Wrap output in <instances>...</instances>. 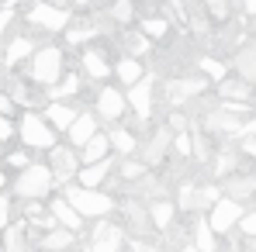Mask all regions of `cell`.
<instances>
[{
  "instance_id": "obj_1",
  "label": "cell",
  "mask_w": 256,
  "mask_h": 252,
  "mask_svg": "<svg viewBox=\"0 0 256 252\" xmlns=\"http://www.w3.org/2000/svg\"><path fill=\"white\" fill-rule=\"evenodd\" d=\"M62 73H66V48L62 45H35V52L28 55V66H24L28 83H38L45 90Z\"/></svg>"
},
{
  "instance_id": "obj_2",
  "label": "cell",
  "mask_w": 256,
  "mask_h": 252,
  "mask_svg": "<svg viewBox=\"0 0 256 252\" xmlns=\"http://www.w3.org/2000/svg\"><path fill=\"white\" fill-rule=\"evenodd\" d=\"M14 135H18V138H21V145H24V149H32V152H45V149H52V145H56V128L42 118V111H38V107H21L18 125H14Z\"/></svg>"
},
{
  "instance_id": "obj_3",
  "label": "cell",
  "mask_w": 256,
  "mask_h": 252,
  "mask_svg": "<svg viewBox=\"0 0 256 252\" xmlns=\"http://www.w3.org/2000/svg\"><path fill=\"white\" fill-rule=\"evenodd\" d=\"M10 190H14V197L18 201H28V197H38L45 201L52 190H56V180H52V169L45 166V163H28V166L18 169V176H14V183H7Z\"/></svg>"
},
{
  "instance_id": "obj_4",
  "label": "cell",
  "mask_w": 256,
  "mask_h": 252,
  "mask_svg": "<svg viewBox=\"0 0 256 252\" xmlns=\"http://www.w3.org/2000/svg\"><path fill=\"white\" fill-rule=\"evenodd\" d=\"M62 197L80 211L84 218H104L118 208V201L111 194H104V187H80V183H62Z\"/></svg>"
},
{
  "instance_id": "obj_5",
  "label": "cell",
  "mask_w": 256,
  "mask_h": 252,
  "mask_svg": "<svg viewBox=\"0 0 256 252\" xmlns=\"http://www.w3.org/2000/svg\"><path fill=\"white\" fill-rule=\"evenodd\" d=\"M28 24L32 28H38L45 35H59L66 24H70V7H62V3H52V0H32V7H28Z\"/></svg>"
},
{
  "instance_id": "obj_6",
  "label": "cell",
  "mask_w": 256,
  "mask_h": 252,
  "mask_svg": "<svg viewBox=\"0 0 256 252\" xmlns=\"http://www.w3.org/2000/svg\"><path fill=\"white\" fill-rule=\"evenodd\" d=\"M45 156H48V163H45V166L52 169L56 187H62V183H73V180H76L80 156H76V149H73L70 142H56L52 149H45Z\"/></svg>"
},
{
  "instance_id": "obj_7",
  "label": "cell",
  "mask_w": 256,
  "mask_h": 252,
  "mask_svg": "<svg viewBox=\"0 0 256 252\" xmlns=\"http://www.w3.org/2000/svg\"><path fill=\"white\" fill-rule=\"evenodd\" d=\"M97 225L90 228V235H86V249L94 252H118L122 246H125V225H114L108 214L104 218H94Z\"/></svg>"
},
{
  "instance_id": "obj_8",
  "label": "cell",
  "mask_w": 256,
  "mask_h": 252,
  "mask_svg": "<svg viewBox=\"0 0 256 252\" xmlns=\"http://www.w3.org/2000/svg\"><path fill=\"white\" fill-rule=\"evenodd\" d=\"M125 100H128V111L135 114V121H152V114H156V86H152V76L146 73L138 83H132L125 90Z\"/></svg>"
},
{
  "instance_id": "obj_9",
  "label": "cell",
  "mask_w": 256,
  "mask_h": 252,
  "mask_svg": "<svg viewBox=\"0 0 256 252\" xmlns=\"http://www.w3.org/2000/svg\"><path fill=\"white\" fill-rule=\"evenodd\" d=\"M94 114H97L100 125H118V121H125V114H128L125 93H122L118 86H100V90H97V100H94Z\"/></svg>"
},
{
  "instance_id": "obj_10",
  "label": "cell",
  "mask_w": 256,
  "mask_h": 252,
  "mask_svg": "<svg viewBox=\"0 0 256 252\" xmlns=\"http://www.w3.org/2000/svg\"><path fill=\"white\" fill-rule=\"evenodd\" d=\"M170 138H173V131L166 125L152 128V135H149V138H138V152H135V156H138L149 169L163 166V163H166V156H170Z\"/></svg>"
},
{
  "instance_id": "obj_11",
  "label": "cell",
  "mask_w": 256,
  "mask_h": 252,
  "mask_svg": "<svg viewBox=\"0 0 256 252\" xmlns=\"http://www.w3.org/2000/svg\"><path fill=\"white\" fill-rule=\"evenodd\" d=\"M242 201H236V197H218L212 208H208V225L214 228V235H228V232H236V225H239V218H242Z\"/></svg>"
},
{
  "instance_id": "obj_12",
  "label": "cell",
  "mask_w": 256,
  "mask_h": 252,
  "mask_svg": "<svg viewBox=\"0 0 256 252\" xmlns=\"http://www.w3.org/2000/svg\"><path fill=\"white\" fill-rule=\"evenodd\" d=\"M208 86H212L208 76H173V80L163 83V93H166V100H170V104H184V100L201 97Z\"/></svg>"
},
{
  "instance_id": "obj_13",
  "label": "cell",
  "mask_w": 256,
  "mask_h": 252,
  "mask_svg": "<svg viewBox=\"0 0 256 252\" xmlns=\"http://www.w3.org/2000/svg\"><path fill=\"white\" fill-rule=\"evenodd\" d=\"M111 176H114V152L97 159V163H80V169H76V183L80 187H104Z\"/></svg>"
},
{
  "instance_id": "obj_14",
  "label": "cell",
  "mask_w": 256,
  "mask_h": 252,
  "mask_svg": "<svg viewBox=\"0 0 256 252\" xmlns=\"http://www.w3.org/2000/svg\"><path fill=\"white\" fill-rule=\"evenodd\" d=\"M45 208H48V214H52V218H56L62 228H70V232H76V235L86 228V225H84L86 218H84L76 208H73V204H70L62 194H59V197H48V204H45Z\"/></svg>"
},
{
  "instance_id": "obj_15",
  "label": "cell",
  "mask_w": 256,
  "mask_h": 252,
  "mask_svg": "<svg viewBox=\"0 0 256 252\" xmlns=\"http://www.w3.org/2000/svg\"><path fill=\"white\" fill-rule=\"evenodd\" d=\"M204 131H212V135H232V138H239L242 135V114H232V111H208L204 114Z\"/></svg>"
},
{
  "instance_id": "obj_16",
  "label": "cell",
  "mask_w": 256,
  "mask_h": 252,
  "mask_svg": "<svg viewBox=\"0 0 256 252\" xmlns=\"http://www.w3.org/2000/svg\"><path fill=\"white\" fill-rule=\"evenodd\" d=\"M80 73H86L90 80H108V76H111L108 52L97 48V45H86L84 52H80Z\"/></svg>"
},
{
  "instance_id": "obj_17",
  "label": "cell",
  "mask_w": 256,
  "mask_h": 252,
  "mask_svg": "<svg viewBox=\"0 0 256 252\" xmlns=\"http://www.w3.org/2000/svg\"><path fill=\"white\" fill-rule=\"evenodd\" d=\"M32 52H35V38L32 35H10L4 42V69H18L21 62H28Z\"/></svg>"
},
{
  "instance_id": "obj_18",
  "label": "cell",
  "mask_w": 256,
  "mask_h": 252,
  "mask_svg": "<svg viewBox=\"0 0 256 252\" xmlns=\"http://www.w3.org/2000/svg\"><path fill=\"white\" fill-rule=\"evenodd\" d=\"M97 128H100V121H97V114H94V111H76L73 125L66 128L62 135H66V142H70L73 149H80V145H84V142L94 135V131H97Z\"/></svg>"
},
{
  "instance_id": "obj_19",
  "label": "cell",
  "mask_w": 256,
  "mask_h": 252,
  "mask_svg": "<svg viewBox=\"0 0 256 252\" xmlns=\"http://www.w3.org/2000/svg\"><path fill=\"white\" fill-rule=\"evenodd\" d=\"M0 246L10 252H24L35 246V239H32V225L28 221H10L4 232H0Z\"/></svg>"
},
{
  "instance_id": "obj_20",
  "label": "cell",
  "mask_w": 256,
  "mask_h": 252,
  "mask_svg": "<svg viewBox=\"0 0 256 252\" xmlns=\"http://www.w3.org/2000/svg\"><path fill=\"white\" fill-rule=\"evenodd\" d=\"M97 35H100V21H97V17H84V21H73V17H70V24L62 28L66 45H90Z\"/></svg>"
},
{
  "instance_id": "obj_21",
  "label": "cell",
  "mask_w": 256,
  "mask_h": 252,
  "mask_svg": "<svg viewBox=\"0 0 256 252\" xmlns=\"http://www.w3.org/2000/svg\"><path fill=\"white\" fill-rule=\"evenodd\" d=\"M108 142H111V152H114V156H135V152H138V135H135L125 121L108 125Z\"/></svg>"
},
{
  "instance_id": "obj_22",
  "label": "cell",
  "mask_w": 256,
  "mask_h": 252,
  "mask_svg": "<svg viewBox=\"0 0 256 252\" xmlns=\"http://www.w3.org/2000/svg\"><path fill=\"white\" fill-rule=\"evenodd\" d=\"M176 214H180V208L173 204L170 197H156L149 204V225H152V232H170L173 225H176Z\"/></svg>"
},
{
  "instance_id": "obj_23",
  "label": "cell",
  "mask_w": 256,
  "mask_h": 252,
  "mask_svg": "<svg viewBox=\"0 0 256 252\" xmlns=\"http://www.w3.org/2000/svg\"><path fill=\"white\" fill-rule=\"evenodd\" d=\"M42 118L56 128V131H66V128L73 125V118H76V107H73L70 100H45L42 104Z\"/></svg>"
},
{
  "instance_id": "obj_24",
  "label": "cell",
  "mask_w": 256,
  "mask_h": 252,
  "mask_svg": "<svg viewBox=\"0 0 256 252\" xmlns=\"http://www.w3.org/2000/svg\"><path fill=\"white\" fill-rule=\"evenodd\" d=\"M111 73H114V80L122 86H132V83H138L142 76H146V66H142V59L138 55H122V59H114L111 62Z\"/></svg>"
},
{
  "instance_id": "obj_25",
  "label": "cell",
  "mask_w": 256,
  "mask_h": 252,
  "mask_svg": "<svg viewBox=\"0 0 256 252\" xmlns=\"http://www.w3.org/2000/svg\"><path fill=\"white\" fill-rule=\"evenodd\" d=\"M76 156H80V163H97V159H104V156H111V142H108V131L104 128H97L90 138H86L84 145L76 149Z\"/></svg>"
},
{
  "instance_id": "obj_26",
  "label": "cell",
  "mask_w": 256,
  "mask_h": 252,
  "mask_svg": "<svg viewBox=\"0 0 256 252\" xmlns=\"http://www.w3.org/2000/svg\"><path fill=\"white\" fill-rule=\"evenodd\" d=\"M80 90H84L80 73H70V69H66L52 86H45V100H70V97H76Z\"/></svg>"
},
{
  "instance_id": "obj_27",
  "label": "cell",
  "mask_w": 256,
  "mask_h": 252,
  "mask_svg": "<svg viewBox=\"0 0 256 252\" xmlns=\"http://www.w3.org/2000/svg\"><path fill=\"white\" fill-rule=\"evenodd\" d=\"M190 239H194V246H198L201 252L218 249V235H214V228L208 225V214L198 211V218H194V225H190Z\"/></svg>"
},
{
  "instance_id": "obj_28",
  "label": "cell",
  "mask_w": 256,
  "mask_h": 252,
  "mask_svg": "<svg viewBox=\"0 0 256 252\" xmlns=\"http://www.w3.org/2000/svg\"><path fill=\"white\" fill-rule=\"evenodd\" d=\"M253 190H256V176H239V173L222 176V194H225V197L246 201V197H253Z\"/></svg>"
},
{
  "instance_id": "obj_29",
  "label": "cell",
  "mask_w": 256,
  "mask_h": 252,
  "mask_svg": "<svg viewBox=\"0 0 256 252\" xmlns=\"http://www.w3.org/2000/svg\"><path fill=\"white\" fill-rule=\"evenodd\" d=\"M214 86H218V97L222 100H250L253 97V86H250V80H242V76H236V80L232 76H222Z\"/></svg>"
},
{
  "instance_id": "obj_30",
  "label": "cell",
  "mask_w": 256,
  "mask_h": 252,
  "mask_svg": "<svg viewBox=\"0 0 256 252\" xmlns=\"http://www.w3.org/2000/svg\"><path fill=\"white\" fill-rule=\"evenodd\" d=\"M35 246H42V249H70V246H76V232H70V228L56 225V228L42 232V239H38Z\"/></svg>"
},
{
  "instance_id": "obj_31",
  "label": "cell",
  "mask_w": 256,
  "mask_h": 252,
  "mask_svg": "<svg viewBox=\"0 0 256 252\" xmlns=\"http://www.w3.org/2000/svg\"><path fill=\"white\" fill-rule=\"evenodd\" d=\"M232 69L242 76V80H256V45H242L239 52H236V59H232Z\"/></svg>"
},
{
  "instance_id": "obj_32",
  "label": "cell",
  "mask_w": 256,
  "mask_h": 252,
  "mask_svg": "<svg viewBox=\"0 0 256 252\" xmlns=\"http://www.w3.org/2000/svg\"><path fill=\"white\" fill-rule=\"evenodd\" d=\"M135 21H138V31H142L146 38H152V42L166 38V35L173 31V24L166 21V17H146V14H142V17H135Z\"/></svg>"
},
{
  "instance_id": "obj_33",
  "label": "cell",
  "mask_w": 256,
  "mask_h": 252,
  "mask_svg": "<svg viewBox=\"0 0 256 252\" xmlns=\"http://www.w3.org/2000/svg\"><path fill=\"white\" fill-rule=\"evenodd\" d=\"M108 17H111V21H118V24H132V21L138 17V10H135V0H111V7H108Z\"/></svg>"
},
{
  "instance_id": "obj_34",
  "label": "cell",
  "mask_w": 256,
  "mask_h": 252,
  "mask_svg": "<svg viewBox=\"0 0 256 252\" xmlns=\"http://www.w3.org/2000/svg\"><path fill=\"white\" fill-rule=\"evenodd\" d=\"M114 169H118V176H122V180L135 183V180H138V176H142L149 166H146L138 156H122V163H114Z\"/></svg>"
},
{
  "instance_id": "obj_35",
  "label": "cell",
  "mask_w": 256,
  "mask_h": 252,
  "mask_svg": "<svg viewBox=\"0 0 256 252\" xmlns=\"http://www.w3.org/2000/svg\"><path fill=\"white\" fill-rule=\"evenodd\" d=\"M198 69H201V76H208L212 83H218L222 76H228V66H225L222 59H214V55H201V59H198Z\"/></svg>"
},
{
  "instance_id": "obj_36",
  "label": "cell",
  "mask_w": 256,
  "mask_h": 252,
  "mask_svg": "<svg viewBox=\"0 0 256 252\" xmlns=\"http://www.w3.org/2000/svg\"><path fill=\"white\" fill-rule=\"evenodd\" d=\"M218 197H222V187H214V183L198 187V194H194V214H198V211H208Z\"/></svg>"
},
{
  "instance_id": "obj_37",
  "label": "cell",
  "mask_w": 256,
  "mask_h": 252,
  "mask_svg": "<svg viewBox=\"0 0 256 252\" xmlns=\"http://www.w3.org/2000/svg\"><path fill=\"white\" fill-rule=\"evenodd\" d=\"M125 42H128V55H138V59H142V55L152 48V38H146L142 31H128Z\"/></svg>"
},
{
  "instance_id": "obj_38",
  "label": "cell",
  "mask_w": 256,
  "mask_h": 252,
  "mask_svg": "<svg viewBox=\"0 0 256 252\" xmlns=\"http://www.w3.org/2000/svg\"><path fill=\"white\" fill-rule=\"evenodd\" d=\"M236 166H239V156H236V152H218V156H214V176H218V180L228 176V173H236Z\"/></svg>"
},
{
  "instance_id": "obj_39",
  "label": "cell",
  "mask_w": 256,
  "mask_h": 252,
  "mask_svg": "<svg viewBox=\"0 0 256 252\" xmlns=\"http://www.w3.org/2000/svg\"><path fill=\"white\" fill-rule=\"evenodd\" d=\"M194 194H198V187L194 183H180V190H176V208L180 211H187V214H194Z\"/></svg>"
},
{
  "instance_id": "obj_40",
  "label": "cell",
  "mask_w": 256,
  "mask_h": 252,
  "mask_svg": "<svg viewBox=\"0 0 256 252\" xmlns=\"http://www.w3.org/2000/svg\"><path fill=\"white\" fill-rule=\"evenodd\" d=\"M201 7L208 10V17H212V21H228V14H232L228 0H201Z\"/></svg>"
},
{
  "instance_id": "obj_41",
  "label": "cell",
  "mask_w": 256,
  "mask_h": 252,
  "mask_svg": "<svg viewBox=\"0 0 256 252\" xmlns=\"http://www.w3.org/2000/svg\"><path fill=\"white\" fill-rule=\"evenodd\" d=\"M14 17H18V7H14V0H4V10H0V42H4V35L14 28Z\"/></svg>"
},
{
  "instance_id": "obj_42",
  "label": "cell",
  "mask_w": 256,
  "mask_h": 252,
  "mask_svg": "<svg viewBox=\"0 0 256 252\" xmlns=\"http://www.w3.org/2000/svg\"><path fill=\"white\" fill-rule=\"evenodd\" d=\"M28 163H32V149H24V145L4 156V166H7V169H10V166H14V169H21V166H28Z\"/></svg>"
},
{
  "instance_id": "obj_43",
  "label": "cell",
  "mask_w": 256,
  "mask_h": 252,
  "mask_svg": "<svg viewBox=\"0 0 256 252\" xmlns=\"http://www.w3.org/2000/svg\"><path fill=\"white\" fill-rule=\"evenodd\" d=\"M170 149L176 152V156H190V135H187V128H184V131H173Z\"/></svg>"
},
{
  "instance_id": "obj_44",
  "label": "cell",
  "mask_w": 256,
  "mask_h": 252,
  "mask_svg": "<svg viewBox=\"0 0 256 252\" xmlns=\"http://www.w3.org/2000/svg\"><path fill=\"white\" fill-rule=\"evenodd\" d=\"M0 114H7V118H18V114H21V107L14 104V97H10L7 90H0Z\"/></svg>"
},
{
  "instance_id": "obj_45",
  "label": "cell",
  "mask_w": 256,
  "mask_h": 252,
  "mask_svg": "<svg viewBox=\"0 0 256 252\" xmlns=\"http://www.w3.org/2000/svg\"><path fill=\"white\" fill-rule=\"evenodd\" d=\"M236 228H239L246 239L256 235V211H242V218H239V225H236Z\"/></svg>"
},
{
  "instance_id": "obj_46",
  "label": "cell",
  "mask_w": 256,
  "mask_h": 252,
  "mask_svg": "<svg viewBox=\"0 0 256 252\" xmlns=\"http://www.w3.org/2000/svg\"><path fill=\"white\" fill-rule=\"evenodd\" d=\"M10 221H14V204H10V197H0V232H4Z\"/></svg>"
},
{
  "instance_id": "obj_47",
  "label": "cell",
  "mask_w": 256,
  "mask_h": 252,
  "mask_svg": "<svg viewBox=\"0 0 256 252\" xmlns=\"http://www.w3.org/2000/svg\"><path fill=\"white\" fill-rule=\"evenodd\" d=\"M239 138H242V145H239V149H242V156H253V159H256V128H250V131H246V135H239Z\"/></svg>"
},
{
  "instance_id": "obj_48",
  "label": "cell",
  "mask_w": 256,
  "mask_h": 252,
  "mask_svg": "<svg viewBox=\"0 0 256 252\" xmlns=\"http://www.w3.org/2000/svg\"><path fill=\"white\" fill-rule=\"evenodd\" d=\"M10 138H14V118L0 114V145H4V142H10Z\"/></svg>"
},
{
  "instance_id": "obj_49",
  "label": "cell",
  "mask_w": 256,
  "mask_h": 252,
  "mask_svg": "<svg viewBox=\"0 0 256 252\" xmlns=\"http://www.w3.org/2000/svg\"><path fill=\"white\" fill-rule=\"evenodd\" d=\"M166 128H170V131H184V128H187V118H184V111H170V118H166Z\"/></svg>"
},
{
  "instance_id": "obj_50",
  "label": "cell",
  "mask_w": 256,
  "mask_h": 252,
  "mask_svg": "<svg viewBox=\"0 0 256 252\" xmlns=\"http://www.w3.org/2000/svg\"><path fill=\"white\" fill-rule=\"evenodd\" d=\"M7 183H10V176H7V166H4V163H0V194H4V190H7Z\"/></svg>"
},
{
  "instance_id": "obj_51",
  "label": "cell",
  "mask_w": 256,
  "mask_h": 252,
  "mask_svg": "<svg viewBox=\"0 0 256 252\" xmlns=\"http://www.w3.org/2000/svg\"><path fill=\"white\" fill-rule=\"evenodd\" d=\"M239 7H242V10H246V14H250V17H256V0H242V3H239Z\"/></svg>"
},
{
  "instance_id": "obj_52",
  "label": "cell",
  "mask_w": 256,
  "mask_h": 252,
  "mask_svg": "<svg viewBox=\"0 0 256 252\" xmlns=\"http://www.w3.org/2000/svg\"><path fill=\"white\" fill-rule=\"evenodd\" d=\"M86 3H94V0H70V7H76V10H84Z\"/></svg>"
},
{
  "instance_id": "obj_53",
  "label": "cell",
  "mask_w": 256,
  "mask_h": 252,
  "mask_svg": "<svg viewBox=\"0 0 256 252\" xmlns=\"http://www.w3.org/2000/svg\"><path fill=\"white\" fill-rule=\"evenodd\" d=\"M250 249H256V235H250Z\"/></svg>"
},
{
  "instance_id": "obj_54",
  "label": "cell",
  "mask_w": 256,
  "mask_h": 252,
  "mask_svg": "<svg viewBox=\"0 0 256 252\" xmlns=\"http://www.w3.org/2000/svg\"><path fill=\"white\" fill-rule=\"evenodd\" d=\"M239 3H242V0H228V7H239Z\"/></svg>"
},
{
  "instance_id": "obj_55",
  "label": "cell",
  "mask_w": 256,
  "mask_h": 252,
  "mask_svg": "<svg viewBox=\"0 0 256 252\" xmlns=\"http://www.w3.org/2000/svg\"><path fill=\"white\" fill-rule=\"evenodd\" d=\"M0 66H4V48H0Z\"/></svg>"
},
{
  "instance_id": "obj_56",
  "label": "cell",
  "mask_w": 256,
  "mask_h": 252,
  "mask_svg": "<svg viewBox=\"0 0 256 252\" xmlns=\"http://www.w3.org/2000/svg\"><path fill=\"white\" fill-rule=\"evenodd\" d=\"M0 90H4V83H0Z\"/></svg>"
}]
</instances>
